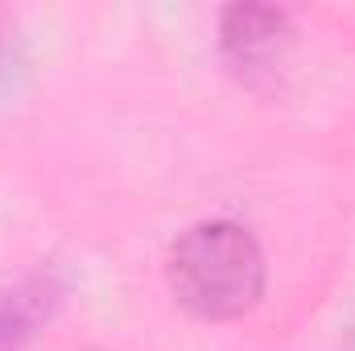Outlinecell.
Wrapping results in <instances>:
<instances>
[{"label":"cell","mask_w":355,"mask_h":351,"mask_svg":"<svg viewBox=\"0 0 355 351\" xmlns=\"http://www.w3.org/2000/svg\"><path fill=\"white\" fill-rule=\"evenodd\" d=\"M170 285L198 318H236L265 293V257L240 223L211 219L190 228L170 252Z\"/></svg>","instance_id":"cell-1"},{"label":"cell","mask_w":355,"mask_h":351,"mask_svg":"<svg viewBox=\"0 0 355 351\" xmlns=\"http://www.w3.org/2000/svg\"><path fill=\"white\" fill-rule=\"evenodd\" d=\"M285 37V12L261 8V4H240L223 12V46L236 62H261L268 58Z\"/></svg>","instance_id":"cell-2"},{"label":"cell","mask_w":355,"mask_h":351,"mask_svg":"<svg viewBox=\"0 0 355 351\" xmlns=\"http://www.w3.org/2000/svg\"><path fill=\"white\" fill-rule=\"evenodd\" d=\"M58 289L50 285V277H25L21 285L0 293V351H17L33 327L54 310Z\"/></svg>","instance_id":"cell-3"}]
</instances>
